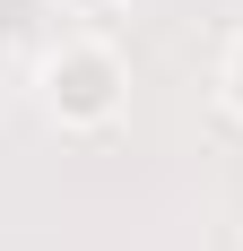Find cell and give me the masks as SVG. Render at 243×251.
<instances>
[{
  "mask_svg": "<svg viewBox=\"0 0 243 251\" xmlns=\"http://www.w3.org/2000/svg\"><path fill=\"white\" fill-rule=\"evenodd\" d=\"M35 96H44L52 130H113L122 104H130V61H122L104 35H78V44H52L44 70H35Z\"/></svg>",
  "mask_w": 243,
  "mask_h": 251,
  "instance_id": "6da1fadb",
  "label": "cell"
},
{
  "mask_svg": "<svg viewBox=\"0 0 243 251\" xmlns=\"http://www.w3.org/2000/svg\"><path fill=\"white\" fill-rule=\"evenodd\" d=\"M226 104H235V122H243V35H235V52H226Z\"/></svg>",
  "mask_w": 243,
  "mask_h": 251,
  "instance_id": "7a4b0ae2",
  "label": "cell"
},
{
  "mask_svg": "<svg viewBox=\"0 0 243 251\" xmlns=\"http://www.w3.org/2000/svg\"><path fill=\"white\" fill-rule=\"evenodd\" d=\"M61 9H78V18H96V9H113V0H61Z\"/></svg>",
  "mask_w": 243,
  "mask_h": 251,
  "instance_id": "3957f363",
  "label": "cell"
}]
</instances>
